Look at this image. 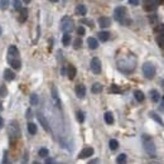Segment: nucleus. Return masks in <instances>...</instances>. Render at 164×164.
Here are the masks:
<instances>
[{"mask_svg":"<svg viewBox=\"0 0 164 164\" xmlns=\"http://www.w3.org/2000/svg\"><path fill=\"white\" fill-rule=\"evenodd\" d=\"M118 67L120 71H123L125 73H129L134 70L135 67V58L134 57H128L125 60H119L118 61Z\"/></svg>","mask_w":164,"mask_h":164,"instance_id":"obj_1","label":"nucleus"},{"mask_svg":"<svg viewBox=\"0 0 164 164\" xmlns=\"http://www.w3.org/2000/svg\"><path fill=\"white\" fill-rule=\"evenodd\" d=\"M126 14H128V10H126L125 7H118L114 10V18L120 23H123L125 25H129L131 23V20L126 19Z\"/></svg>","mask_w":164,"mask_h":164,"instance_id":"obj_2","label":"nucleus"},{"mask_svg":"<svg viewBox=\"0 0 164 164\" xmlns=\"http://www.w3.org/2000/svg\"><path fill=\"white\" fill-rule=\"evenodd\" d=\"M143 145H144L145 148V151L148 153V154H150V155H155V144H154V141H153V139L150 136H148V135H144L143 136Z\"/></svg>","mask_w":164,"mask_h":164,"instance_id":"obj_3","label":"nucleus"},{"mask_svg":"<svg viewBox=\"0 0 164 164\" xmlns=\"http://www.w3.org/2000/svg\"><path fill=\"white\" fill-rule=\"evenodd\" d=\"M73 28H75V24H73V20L70 17L62 18V20H61V29H62L63 33L70 34L71 32L73 30Z\"/></svg>","mask_w":164,"mask_h":164,"instance_id":"obj_4","label":"nucleus"},{"mask_svg":"<svg viewBox=\"0 0 164 164\" xmlns=\"http://www.w3.org/2000/svg\"><path fill=\"white\" fill-rule=\"evenodd\" d=\"M143 73H144V76L148 78V80H151V78L155 76V67H154V65L150 63V62H145L144 65H143Z\"/></svg>","mask_w":164,"mask_h":164,"instance_id":"obj_5","label":"nucleus"},{"mask_svg":"<svg viewBox=\"0 0 164 164\" xmlns=\"http://www.w3.org/2000/svg\"><path fill=\"white\" fill-rule=\"evenodd\" d=\"M8 134H9L10 138H13V139L20 138V129H19V125H18L17 121H12V123L9 124Z\"/></svg>","mask_w":164,"mask_h":164,"instance_id":"obj_6","label":"nucleus"},{"mask_svg":"<svg viewBox=\"0 0 164 164\" xmlns=\"http://www.w3.org/2000/svg\"><path fill=\"white\" fill-rule=\"evenodd\" d=\"M91 71L95 75H99V73L101 72V61H100L97 57H93L91 60Z\"/></svg>","mask_w":164,"mask_h":164,"instance_id":"obj_7","label":"nucleus"},{"mask_svg":"<svg viewBox=\"0 0 164 164\" xmlns=\"http://www.w3.org/2000/svg\"><path fill=\"white\" fill-rule=\"evenodd\" d=\"M19 58V49L15 46H10L8 49V61L9 60H18Z\"/></svg>","mask_w":164,"mask_h":164,"instance_id":"obj_8","label":"nucleus"},{"mask_svg":"<svg viewBox=\"0 0 164 164\" xmlns=\"http://www.w3.org/2000/svg\"><path fill=\"white\" fill-rule=\"evenodd\" d=\"M91 155H93V148L86 146V148H83L82 151L78 154V158H80V159H86V158H90Z\"/></svg>","mask_w":164,"mask_h":164,"instance_id":"obj_9","label":"nucleus"},{"mask_svg":"<svg viewBox=\"0 0 164 164\" xmlns=\"http://www.w3.org/2000/svg\"><path fill=\"white\" fill-rule=\"evenodd\" d=\"M158 7V1L157 0H145L144 1V9L146 12H153Z\"/></svg>","mask_w":164,"mask_h":164,"instance_id":"obj_10","label":"nucleus"},{"mask_svg":"<svg viewBox=\"0 0 164 164\" xmlns=\"http://www.w3.org/2000/svg\"><path fill=\"white\" fill-rule=\"evenodd\" d=\"M37 118H38L40 125L43 126V129L46 131H49V125H48V123H47V119L44 118V115L42 114V113H37Z\"/></svg>","mask_w":164,"mask_h":164,"instance_id":"obj_11","label":"nucleus"},{"mask_svg":"<svg viewBox=\"0 0 164 164\" xmlns=\"http://www.w3.org/2000/svg\"><path fill=\"white\" fill-rule=\"evenodd\" d=\"M97 22H99V25L101 28H107L111 25V19L109 17H100Z\"/></svg>","mask_w":164,"mask_h":164,"instance_id":"obj_12","label":"nucleus"},{"mask_svg":"<svg viewBox=\"0 0 164 164\" xmlns=\"http://www.w3.org/2000/svg\"><path fill=\"white\" fill-rule=\"evenodd\" d=\"M75 91H76L77 97L83 99V97H85V95H86V87H85L83 85H77L76 88H75Z\"/></svg>","mask_w":164,"mask_h":164,"instance_id":"obj_13","label":"nucleus"},{"mask_svg":"<svg viewBox=\"0 0 164 164\" xmlns=\"http://www.w3.org/2000/svg\"><path fill=\"white\" fill-rule=\"evenodd\" d=\"M76 14L77 15H81V17H85V15L87 14V8H86V5H83V4H78L77 7H76Z\"/></svg>","mask_w":164,"mask_h":164,"instance_id":"obj_14","label":"nucleus"},{"mask_svg":"<svg viewBox=\"0 0 164 164\" xmlns=\"http://www.w3.org/2000/svg\"><path fill=\"white\" fill-rule=\"evenodd\" d=\"M76 73H77V71H76V67L75 66L70 65V66L67 67V76H68L70 80H73V78L76 77Z\"/></svg>","mask_w":164,"mask_h":164,"instance_id":"obj_15","label":"nucleus"},{"mask_svg":"<svg viewBox=\"0 0 164 164\" xmlns=\"http://www.w3.org/2000/svg\"><path fill=\"white\" fill-rule=\"evenodd\" d=\"M15 78V73L10 70V68H7V70L4 71V80L7 81H13Z\"/></svg>","mask_w":164,"mask_h":164,"instance_id":"obj_16","label":"nucleus"},{"mask_svg":"<svg viewBox=\"0 0 164 164\" xmlns=\"http://www.w3.org/2000/svg\"><path fill=\"white\" fill-rule=\"evenodd\" d=\"M87 44H88V48L91 49H96L99 47V42L96 38H93V37H90V38L87 39Z\"/></svg>","mask_w":164,"mask_h":164,"instance_id":"obj_17","label":"nucleus"},{"mask_svg":"<svg viewBox=\"0 0 164 164\" xmlns=\"http://www.w3.org/2000/svg\"><path fill=\"white\" fill-rule=\"evenodd\" d=\"M8 62H9V65L12 66L14 70H17V71L20 70V67H22V61H20L19 58H18V60H9Z\"/></svg>","mask_w":164,"mask_h":164,"instance_id":"obj_18","label":"nucleus"},{"mask_svg":"<svg viewBox=\"0 0 164 164\" xmlns=\"http://www.w3.org/2000/svg\"><path fill=\"white\" fill-rule=\"evenodd\" d=\"M104 119H105V123H106V124H109V125L114 124V115H113V113H110V111L105 113Z\"/></svg>","mask_w":164,"mask_h":164,"instance_id":"obj_19","label":"nucleus"},{"mask_svg":"<svg viewBox=\"0 0 164 164\" xmlns=\"http://www.w3.org/2000/svg\"><path fill=\"white\" fill-rule=\"evenodd\" d=\"M149 116H150V118H151L153 120H154V121H157V123L159 124V125L164 126V123H163V120L160 119V116L158 115V114H155L154 111H150V113H149Z\"/></svg>","mask_w":164,"mask_h":164,"instance_id":"obj_20","label":"nucleus"},{"mask_svg":"<svg viewBox=\"0 0 164 164\" xmlns=\"http://www.w3.org/2000/svg\"><path fill=\"white\" fill-rule=\"evenodd\" d=\"M150 97H151V101H153V102H159L160 93L158 92L157 90H151V91H150Z\"/></svg>","mask_w":164,"mask_h":164,"instance_id":"obj_21","label":"nucleus"},{"mask_svg":"<svg viewBox=\"0 0 164 164\" xmlns=\"http://www.w3.org/2000/svg\"><path fill=\"white\" fill-rule=\"evenodd\" d=\"M102 90H104L102 85H101V83H99V82H96V83H93V85H92L91 91H92L93 93H100V92H102Z\"/></svg>","mask_w":164,"mask_h":164,"instance_id":"obj_22","label":"nucleus"},{"mask_svg":"<svg viewBox=\"0 0 164 164\" xmlns=\"http://www.w3.org/2000/svg\"><path fill=\"white\" fill-rule=\"evenodd\" d=\"M134 96L136 99V101H139V102H143V101H144V99H145L144 92L140 91V90H136V91L134 92Z\"/></svg>","mask_w":164,"mask_h":164,"instance_id":"obj_23","label":"nucleus"},{"mask_svg":"<svg viewBox=\"0 0 164 164\" xmlns=\"http://www.w3.org/2000/svg\"><path fill=\"white\" fill-rule=\"evenodd\" d=\"M99 39L101 42H107L110 39V33H109V32H100V33H99Z\"/></svg>","mask_w":164,"mask_h":164,"instance_id":"obj_24","label":"nucleus"},{"mask_svg":"<svg viewBox=\"0 0 164 164\" xmlns=\"http://www.w3.org/2000/svg\"><path fill=\"white\" fill-rule=\"evenodd\" d=\"M27 17H28V10L25 8H22V9H20V18H19V20L23 23V22H25Z\"/></svg>","mask_w":164,"mask_h":164,"instance_id":"obj_25","label":"nucleus"},{"mask_svg":"<svg viewBox=\"0 0 164 164\" xmlns=\"http://www.w3.org/2000/svg\"><path fill=\"white\" fill-rule=\"evenodd\" d=\"M28 131H29V134L35 135L37 134V125L34 123H29L28 124Z\"/></svg>","mask_w":164,"mask_h":164,"instance_id":"obj_26","label":"nucleus"},{"mask_svg":"<svg viewBox=\"0 0 164 164\" xmlns=\"http://www.w3.org/2000/svg\"><path fill=\"white\" fill-rule=\"evenodd\" d=\"M109 146H110V149L111 150H116L119 148V143H118V140L116 139H111L110 141H109Z\"/></svg>","mask_w":164,"mask_h":164,"instance_id":"obj_27","label":"nucleus"},{"mask_svg":"<svg viewBox=\"0 0 164 164\" xmlns=\"http://www.w3.org/2000/svg\"><path fill=\"white\" fill-rule=\"evenodd\" d=\"M62 43H63V46H68V44H70L71 43V35L70 34H63V37H62Z\"/></svg>","mask_w":164,"mask_h":164,"instance_id":"obj_28","label":"nucleus"},{"mask_svg":"<svg viewBox=\"0 0 164 164\" xmlns=\"http://www.w3.org/2000/svg\"><path fill=\"white\" fill-rule=\"evenodd\" d=\"M48 154H49V150L47 149V148H40L39 151H38V155L42 157V158H47Z\"/></svg>","mask_w":164,"mask_h":164,"instance_id":"obj_29","label":"nucleus"},{"mask_svg":"<svg viewBox=\"0 0 164 164\" xmlns=\"http://www.w3.org/2000/svg\"><path fill=\"white\" fill-rule=\"evenodd\" d=\"M38 95L37 93H32L30 95V105H33V106H35V105H38Z\"/></svg>","mask_w":164,"mask_h":164,"instance_id":"obj_30","label":"nucleus"},{"mask_svg":"<svg viewBox=\"0 0 164 164\" xmlns=\"http://www.w3.org/2000/svg\"><path fill=\"white\" fill-rule=\"evenodd\" d=\"M52 96H53L54 101L57 102L58 106H61V101H60V99H58V93H57V88H56V87L52 88Z\"/></svg>","mask_w":164,"mask_h":164,"instance_id":"obj_31","label":"nucleus"},{"mask_svg":"<svg viewBox=\"0 0 164 164\" xmlns=\"http://www.w3.org/2000/svg\"><path fill=\"white\" fill-rule=\"evenodd\" d=\"M116 163L118 164H125L126 163V154H120L116 158Z\"/></svg>","mask_w":164,"mask_h":164,"instance_id":"obj_32","label":"nucleus"},{"mask_svg":"<svg viewBox=\"0 0 164 164\" xmlns=\"http://www.w3.org/2000/svg\"><path fill=\"white\" fill-rule=\"evenodd\" d=\"M76 116H77V120H78V123H83V121H85V114L82 113V111H77Z\"/></svg>","mask_w":164,"mask_h":164,"instance_id":"obj_33","label":"nucleus"},{"mask_svg":"<svg viewBox=\"0 0 164 164\" xmlns=\"http://www.w3.org/2000/svg\"><path fill=\"white\" fill-rule=\"evenodd\" d=\"M9 7V0H0V8L7 9Z\"/></svg>","mask_w":164,"mask_h":164,"instance_id":"obj_34","label":"nucleus"},{"mask_svg":"<svg viewBox=\"0 0 164 164\" xmlns=\"http://www.w3.org/2000/svg\"><path fill=\"white\" fill-rule=\"evenodd\" d=\"M158 43H159L160 47H163V48H164V32L159 37H158Z\"/></svg>","mask_w":164,"mask_h":164,"instance_id":"obj_35","label":"nucleus"},{"mask_svg":"<svg viewBox=\"0 0 164 164\" xmlns=\"http://www.w3.org/2000/svg\"><path fill=\"white\" fill-rule=\"evenodd\" d=\"M82 46V40H81V38H77L76 40H75V44H73V47L77 49V48H80V47Z\"/></svg>","mask_w":164,"mask_h":164,"instance_id":"obj_36","label":"nucleus"},{"mask_svg":"<svg viewBox=\"0 0 164 164\" xmlns=\"http://www.w3.org/2000/svg\"><path fill=\"white\" fill-rule=\"evenodd\" d=\"M85 33H86V30H85L83 27H78L77 28V34L78 35H85Z\"/></svg>","mask_w":164,"mask_h":164,"instance_id":"obj_37","label":"nucleus"},{"mask_svg":"<svg viewBox=\"0 0 164 164\" xmlns=\"http://www.w3.org/2000/svg\"><path fill=\"white\" fill-rule=\"evenodd\" d=\"M7 93H8L7 88H5V86H3L1 90H0V96H1V97H5V96H7Z\"/></svg>","mask_w":164,"mask_h":164,"instance_id":"obj_38","label":"nucleus"},{"mask_svg":"<svg viewBox=\"0 0 164 164\" xmlns=\"http://www.w3.org/2000/svg\"><path fill=\"white\" fill-rule=\"evenodd\" d=\"M14 8L17 10L22 9V7H20V0H14Z\"/></svg>","mask_w":164,"mask_h":164,"instance_id":"obj_39","label":"nucleus"},{"mask_svg":"<svg viewBox=\"0 0 164 164\" xmlns=\"http://www.w3.org/2000/svg\"><path fill=\"white\" fill-rule=\"evenodd\" d=\"M88 164H100V159H99V158H95V159L90 160Z\"/></svg>","mask_w":164,"mask_h":164,"instance_id":"obj_40","label":"nucleus"},{"mask_svg":"<svg viewBox=\"0 0 164 164\" xmlns=\"http://www.w3.org/2000/svg\"><path fill=\"white\" fill-rule=\"evenodd\" d=\"M46 164H54V160L52 158H46Z\"/></svg>","mask_w":164,"mask_h":164,"instance_id":"obj_41","label":"nucleus"},{"mask_svg":"<svg viewBox=\"0 0 164 164\" xmlns=\"http://www.w3.org/2000/svg\"><path fill=\"white\" fill-rule=\"evenodd\" d=\"M129 3L135 7V5H139V0H129Z\"/></svg>","mask_w":164,"mask_h":164,"instance_id":"obj_42","label":"nucleus"},{"mask_svg":"<svg viewBox=\"0 0 164 164\" xmlns=\"http://www.w3.org/2000/svg\"><path fill=\"white\" fill-rule=\"evenodd\" d=\"M111 92H120V88H118V86H113V88H111Z\"/></svg>","mask_w":164,"mask_h":164,"instance_id":"obj_43","label":"nucleus"},{"mask_svg":"<svg viewBox=\"0 0 164 164\" xmlns=\"http://www.w3.org/2000/svg\"><path fill=\"white\" fill-rule=\"evenodd\" d=\"M162 111H164V97H162V104H160V107H159Z\"/></svg>","mask_w":164,"mask_h":164,"instance_id":"obj_44","label":"nucleus"},{"mask_svg":"<svg viewBox=\"0 0 164 164\" xmlns=\"http://www.w3.org/2000/svg\"><path fill=\"white\" fill-rule=\"evenodd\" d=\"M3 125H4V120H3V118H0V129L3 128Z\"/></svg>","mask_w":164,"mask_h":164,"instance_id":"obj_45","label":"nucleus"},{"mask_svg":"<svg viewBox=\"0 0 164 164\" xmlns=\"http://www.w3.org/2000/svg\"><path fill=\"white\" fill-rule=\"evenodd\" d=\"M3 111V104H1V101H0V113Z\"/></svg>","mask_w":164,"mask_h":164,"instance_id":"obj_46","label":"nucleus"},{"mask_svg":"<svg viewBox=\"0 0 164 164\" xmlns=\"http://www.w3.org/2000/svg\"><path fill=\"white\" fill-rule=\"evenodd\" d=\"M23 1H24L25 4H28V3H30V0H23Z\"/></svg>","mask_w":164,"mask_h":164,"instance_id":"obj_47","label":"nucleus"},{"mask_svg":"<svg viewBox=\"0 0 164 164\" xmlns=\"http://www.w3.org/2000/svg\"><path fill=\"white\" fill-rule=\"evenodd\" d=\"M150 164H160V163H157V162H151Z\"/></svg>","mask_w":164,"mask_h":164,"instance_id":"obj_48","label":"nucleus"},{"mask_svg":"<svg viewBox=\"0 0 164 164\" xmlns=\"http://www.w3.org/2000/svg\"><path fill=\"white\" fill-rule=\"evenodd\" d=\"M162 86H163V88H164V80H162Z\"/></svg>","mask_w":164,"mask_h":164,"instance_id":"obj_49","label":"nucleus"},{"mask_svg":"<svg viewBox=\"0 0 164 164\" xmlns=\"http://www.w3.org/2000/svg\"><path fill=\"white\" fill-rule=\"evenodd\" d=\"M51 1H53V3H57V1H58V0H51Z\"/></svg>","mask_w":164,"mask_h":164,"instance_id":"obj_50","label":"nucleus"},{"mask_svg":"<svg viewBox=\"0 0 164 164\" xmlns=\"http://www.w3.org/2000/svg\"><path fill=\"white\" fill-rule=\"evenodd\" d=\"M33 164H39V163H38V162H34V163H33Z\"/></svg>","mask_w":164,"mask_h":164,"instance_id":"obj_51","label":"nucleus"},{"mask_svg":"<svg viewBox=\"0 0 164 164\" xmlns=\"http://www.w3.org/2000/svg\"><path fill=\"white\" fill-rule=\"evenodd\" d=\"M0 35H1V28H0Z\"/></svg>","mask_w":164,"mask_h":164,"instance_id":"obj_52","label":"nucleus"}]
</instances>
